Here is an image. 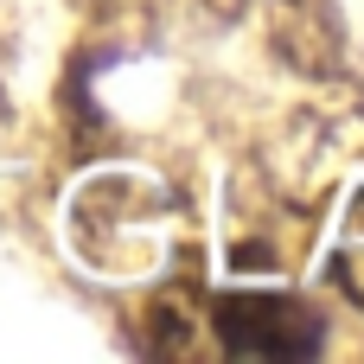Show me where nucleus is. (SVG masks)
Instances as JSON below:
<instances>
[{
    "label": "nucleus",
    "instance_id": "obj_1",
    "mask_svg": "<svg viewBox=\"0 0 364 364\" xmlns=\"http://www.w3.org/2000/svg\"><path fill=\"white\" fill-rule=\"evenodd\" d=\"M218 346L230 358H320L326 326L294 294H224L211 307Z\"/></svg>",
    "mask_w": 364,
    "mask_h": 364
},
{
    "label": "nucleus",
    "instance_id": "obj_2",
    "mask_svg": "<svg viewBox=\"0 0 364 364\" xmlns=\"http://www.w3.org/2000/svg\"><path fill=\"white\" fill-rule=\"evenodd\" d=\"M326 275H333V288L352 307H364V186L352 192V205H346V224H339V243L326 256Z\"/></svg>",
    "mask_w": 364,
    "mask_h": 364
}]
</instances>
